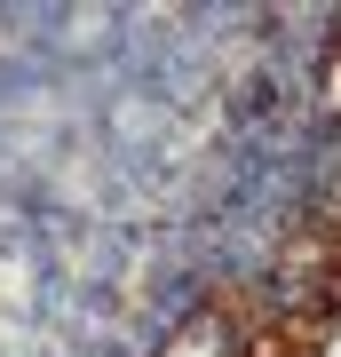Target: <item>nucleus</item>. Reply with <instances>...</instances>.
Returning a JSON list of instances; mask_svg holds the SVG:
<instances>
[{"instance_id":"obj_1","label":"nucleus","mask_w":341,"mask_h":357,"mask_svg":"<svg viewBox=\"0 0 341 357\" xmlns=\"http://www.w3.org/2000/svg\"><path fill=\"white\" fill-rule=\"evenodd\" d=\"M238 357H317V326H310V318H278V326L246 333Z\"/></svg>"}]
</instances>
